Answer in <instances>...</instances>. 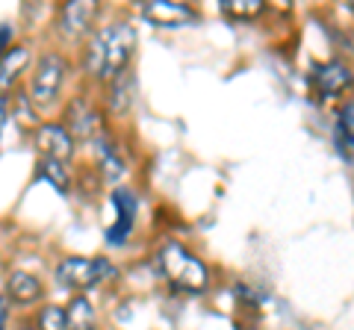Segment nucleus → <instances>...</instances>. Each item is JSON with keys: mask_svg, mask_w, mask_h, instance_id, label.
<instances>
[{"mask_svg": "<svg viewBox=\"0 0 354 330\" xmlns=\"http://www.w3.org/2000/svg\"><path fill=\"white\" fill-rule=\"evenodd\" d=\"M136 48V30L130 24H109L88 39L86 48V71L97 80H118Z\"/></svg>", "mask_w": 354, "mask_h": 330, "instance_id": "obj_1", "label": "nucleus"}, {"mask_svg": "<svg viewBox=\"0 0 354 330\" xmlns=\"http://www.w3.org/2000/svg\"><path fill=\"white\" fill-rule=\"evenodd\" d=\"M36 148L44 159L68 162L74 153V136L65 124H41L36 130Z\"/></svg>", "mask_w": 354, "mask_h": 330, "instance_id": "obj_5", "label": "nucleus"}, {"mask_svg": "<svg viewBox=\"0 0 354 330\" xmlns=\"http://www.w3.org/2000/svg\"><path fill=\"white\" fill-rule=\"evenodd\" d=\"M65 74H68V62L59 53H44V57L36 62V71L30 77V95H32V104H41L48 106L57 101V95L65 83Z\"/></svg>", "mask_w": 354, "mask_h": 330, "instance_id": "obj_4", "label": "nucleus"}, {"mask_svg": "<svg viewBox=\"0 0 354 330\" xmlns=\"http://www.w3.org/2000/svg\"><path fill=\"white\" fill-rule=\"evenodd\" d=\"M21 330H30V324H21Z\"/></svg>", "mask_w": 354, "mask_h": 330, "instance_id": "obj_20", "label": "nucleus"}, {"mask_svg": "<svg viewBox=\"0 0 354 330\" xmlns=\"http://www.w3.org/2000/svg\"><path fill=\"white\" fill-rule=\"evenodd\" d=\"M95 15H97V3H95V0H71V3L62 6L59 21H62L65 32H71V36H83V32L92 30Z\"/></svg>", "mask_w": 354, "mask_h": 330, "instance_id": "obj_9", "label": "nucleus"}, {"mask_svg": "<svg viewBox=\"0 0 354 330\" xmlns=\"http://www.w3.org/2000/svg\"><path fill=\"white\" fill-rule=\"evenodd\" d=\"M39 177H41V180H48L59 195L68 192V171H65V165H62V162L41 159V165H39Z\"/></svg>", "mask_w": 354, "mask_h": 330, "instance_id": "obj_17", "label": "nucleus"}, {"mask_svg": "<svg viewBox=\"0 0 354 330\" xmlns=\"http://www.w3.org/2000/svg\"><path fill=\"white\" fill-rule=\"evenodd\" d=\"M27 59H30V53L24 48H9V50H3V68H0V86H3V92L15 83V77L27 65Z\"/></svg>", "mask_w": 354, "mask_h": 330, "instance_id": "obj_15", "label": "nucleus"}, {"mask_svg": "<svg viewBox=\"0 0 354 330\" xmlns=\"http://www.w3.org/2000/svg\"><path fill=\"white\" fill-rule=\"evenodd\" d=\"M218 9H221V15H227V18L248 21L263 12V0H221Z\"/></svg>", "mask_w": 354, "mask_h": 330, "instance_id": "obj_16", "label": "nucleus"}, {"mask_svg": "<svg viewBox=\"0 0 354 330\" xmlns=\"http://www.w3.org/2000/svg\"><path fill=\"white\" fill-rule=\"evenodd\" d=\"M113 206H115V222L106 227V242L109 245H121V242L130 236L133 222H136V210H139L136 195L127 192V189H115L113 192Z\"/></svg>", "mask_w": 354, "mask_h": 330, "instance_id": "obj_7", "label": "nucleus"}, {"mask_svg": "<svg viewBox=\"0 0 354 330\" xmlns=\"http://www.w3.org/2000/svg\"><path fill=\"white\" fill-rule=\"evenodd\" d=\"M142 15H145V21H151L153 27H165V30H177V27L195 21L192 6L174 3V0H148V3H142Z\"/></svg>", "mask_w": 354, "mask_h": 330, "instance_id": "obj_6", "label": "nucleus"}, {"mask_svg": "<svg viewBox=\"0 0 354 330\" xmlns=\"http://www.w3.org/2000/svg\"><path fill=\"white\" fill-rule=\"evenodd\" d=\"M115 278V266L101 257H68L57 266V283L62 289L83 292L97 283H106Z\"/></svg>", "mask_w": 354, "mask_h": 330, "instance_id": "obj_3", "label": "nucleus"}, {"mask_svg": "<svg viewBox=\"0 0 354 330\" xmlns=\"http://www.w3.org/2000/svg\"><path fill=\"white\" fill-rule=\"evenodd\" d=\"M65 121H68V127L71 130V136L74 139H92L95 136V130H97V115L92 113V106H88L86 101H77L68 106V115H65Z\"/></svg>", "mask_w": 354, "mask_h": 330, "instance_id": "obj_12", "label": "nucleus"}, {"mask_svg": "<svg viewBox=\"0 0 354 330\" xmlns=\"http://www.w3.org/2000/svg\"><path fill=\"white\" fill-rule=\"evenodd\" d=\"M95 157H97V165H101L106 180H118L121 174H124V159H121L118 148L113 145V139L97 136L95 139Z\"/></svg>", "mask_w": 354, "mask_h": 330, "instance_id": "obj_13", "label": "nucleus"}, {"mask_svg": "<svg viewBox=\"0 0 354 330\" xmlns=\"http://www.w3.org/2000/svg\"><path fill=\"white\" fill-rule=\"evenodd\" d=\"M12 36H15L12 24H3V50H9V41H12Z\"/></svg>", "mask_w": 354, "mask_h": 330, "instance_id": "obj_19", "label": "nucleus"}, {"mask_svg": "<svg viewBox=\"0 0 354 330\" xmlns=\"http://www.w3.org/2000/svg\"><path fill=\"white\" fill-rule=\"evenodd\" d=\"M354 86V74L346 62H339V59H330V62H322L316 68V89L322 97H339V95H346L348 89Z\"/></svg>", "mask_w": 354, "mask_h": 330, "instance_id": "obj_8", "label": "nucleus"}, {"mask_svg": "<svg viewBox=\"0 0 354 330\" xmlns=\"http://www.w3.org/2000/svg\"><path fill=\"white\" fill-rule=\"evenodd\" d=\"M41 292H44L41 280L32 278V274H27V271H12L9 280H6V295L18 304H36L41 298Z\"/></svg>", "mask_w": 354, "mask_h": 330, "instance_id": "obj_11", "label": "nucleus"}, {"mask_svg": "<svg viewBox=\"0 0 354 330\" xmlns=\"http://www.w3.org/2000/svg\"><path fill=\"white\" fill-rule=\"evenodd\" d=\"M334 145L342 159L354 162V104H342L334 124Z\"/></svg>", "mask_w": 354, "mask_h": 330, "instance_id": "obj_10", "label": "nucleus"}, {"mask_svg": "<svg viewBox=\"0 0 354 330\" xmlns=\"http://www.w3.org/2000/svg\"><path fill=\"white\" fill-rule=\"evenodd\" d=\"M65 316H68V330H95V310H92V301H88L86 295L71 298Z\"/></svg>", "mask_w": 354, "mask_h": 330, "instance_id": "obj_14", "label": "nucleus"}, {"mask_svg": "<svg viewBox=\"0 0 354 330\" xmlns=\"http://www.w3.org/2000/svg\"><path fill=\"white\" fill-rule=\"evenodd\" d=\"M160 269H162L165 278H169V283L180 292L201 295L209 286V269L192 254L189 248L177 245V242H169V245L160 251Z\"/></svg>", "mask_w": 354, "mask_h": 330, "instance_id": "obj_2", "label": "nucleus"}, {"mask_svg": "<svg viewBox=\"0 0 354 330\" xmlns=\"http://www.w3.org/2000/svg\"><path fill=\"white\" fill-rule=\"evenodd\" d=\"M39 330H68V316L62 307H44L39 313Z\"/></svg>", "mask_w": 354, "mask_h": 330, "instance_id": "obj_18", "label": "nucleus"}]
</instances>
